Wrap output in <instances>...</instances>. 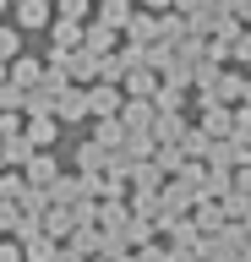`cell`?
I'll return each instance as SVG.
<instances>
[{
    "label": "cell",
    "instance_id": "cell-9",
    "mask_svg": "<svg viewBox=\"0 0 251 262\" xmlns=\"http://www.w3.org/2000/svg\"><path fill=\"white\" fill-rule=\"evenodd\" d=\"M0 262H17V246H0Z\"/></svg>",
    "mask_w": 251,
    "mask_h": 262
},
{
    "label": "cell",
    "instance_id": "cell-5",
    "mask_svg": "<svg viewBox=\"0 0 251 262\" xmlns=\"http://www.w3.org/2000/svg\"><path fill=\"white\" fill-rule=\"evenodd\" d=\"M50 137H55V120L33 115V126H28V142H50Z\"/></svg>",
    "mask_w": 251,
    "mask_h": 262
},
{
    "label": "cell",
    "instance_id": "cell-8",
    "mask_svg": "<svg viewBox=\"0 0 251 262\" xmlns=\"http://www.w3.org/2000/svg\"><path fill=\"white\" fill-rule=\"evenodd\" d=\"M82 6H87V0H60V11H66V16H82Z\"/></svg>",
    "mask_w": 251,
    "mask_h": 262
},
{
    "label": "cell",
    "instance_id": "cell-1",
    "mask_svg": "<svg viewBox=\"0 0 251 262\" xmlns=\"http://www.w3.org/2000/svg\"><path fill=\"white\" fill-rule=\"evenodd\" d=\"M17 22L22 28H44V22H50V6H44V0H17Z\"/></svg>",
    "mask_w": 251,
    "mask_h": 262
},
{
    "label": "cell",
    "instance_id": "cell-7",
    "mask_svg": "<svg viewBox=\"0 0 251 262\" xmlns=\"http://www.w3.org/2000/svg\"><path fill=\"white\" fill-rule=\"evenodd\" d=\"M28 175H33V186H44V180L55 175V164L50 159H33V164H28Z\"/></svg>",
    "mask_w": 251,
    "mask_h": 262
},
{
    "label": "cell",
    "instance_id": "cell-10",
    "mask_svg": "<svg viewBox=\"0 0 251 262\" xmlns=\"http://www.w3.org/2000/svg\"><path fill=\"white\" fill-rule=\"evenodd\" d=\"M6 82H11V71H6V60H0V88H6Z\"/></svg>",
    "mask_w": 251,
    "mask_h": 262
},
{
    "label": "cell",
    "instance_id": "cell-6",
    "mask_svg": "<svg viewBox=\"0 0 251 262\" xmlns=\"http://www.w3.org/2000/svg\"><path fill=\"white\" fill-rule=\"evenodd\" d=\"M22 224H28V219H22L11 202H0V229H22Z\"/></svg>",
    "mask_w": 251,
    "mask_h": 262
},
{
    "label": "cell",
    "instance_id": "cell-4",
    "mask_svg": "<svg viewBox=\"0 0 251 262\" xmlns=\"http://www.w3.org/2000/svg\"><path fill=\"white\" fill-rule=\"evenodd\" d=\"M17 49H22L17 28H0V60H17Z\"/></svg>",
    "mask_w": 251,
    "mask_h": 262
},
{
    "label": "cell",
    "instance_id": "cell-2",
    "mask_svg": "<svg viewBox=\"0 0 251 262\" xmlns=\"http://www.w3.org/2000/svg\"><path fill=\"white\" fill-rule=\"evenodd\" d=\"M11 82H17V88H33V82H38V60L17 55V60H11Z\"/></svg>",
    "mask_w": 251,
    "mask_h": 262
},
{
    "label": "cell",
    "instance_id": "cell-3",
    "mask_svg": "<svg viewBox=\"0 0 251 262\" xmlns=\"http://www.w3.org/2000/svg\"><path fill=\"white\" fill-rule=\"evenodd\" d=\"M82 110H87V98H82V93H71V88H66V93H60V115H66V120H77Z\"/></svg>",
    "mask_w": 251,
    "mask_h": 262
}]
</instances>
